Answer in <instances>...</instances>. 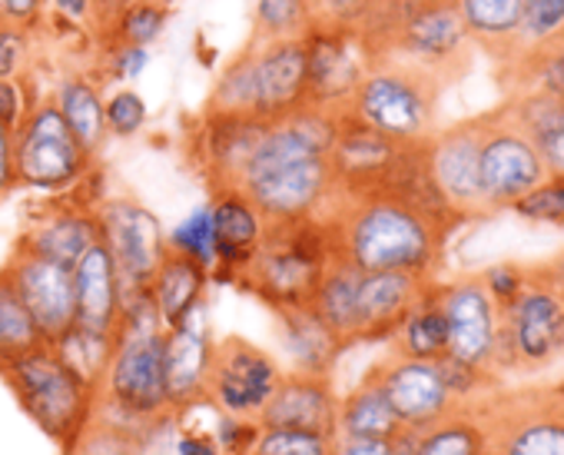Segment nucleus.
Segmentation results:
<instances>
[{
    "label": "nucleus",
    "mask_w": 564,
    "mask_h": 455,
    "mask_svg": "<svg viewBox=\"0 0 564 455\" xmlns=\"http://www.w3.org/2000/svg\"><path fill=\"white\" fill-rule=\"evenodd\" d=\"M336 257L359 273H412L438 280L452 226L392 193L343 196L329 209Z\"/></svg>",
    "instance_id": "f257e3e1"
},
{
    "label": "nucleus",
    "mask_w": 564,
    "mask_h": 455,
    "mask_svg": "<svg viewBox=\"0 0 564 455\" xmlns=\"http://www.w3.org/2000/svg\"><path fill=\"white\" fill-rule=\"evenodd\" d=\"M163 323L150 303V293L123 296V316L113 333L107 372L100 379L97 419L137 435H153L170 422L166 382H163Z\"/></svg>",
    "instance_id": "f03ea898"
},
{
    "label": "nucleus",
    "mask_w": 564,
    "mask_h": 455,
    "mask_svg": "<svg viewBox=\"0 0 564 455\" xmlns=\"http://www.w3.org/2000/svg\"><path fill=\"white\" fill-rule=\"evenodd\" d=\"M0 379L18 399L21 412L37 432L70 455L87 429L97 422L100 389L90 386L54 346L41 343L0 369Z\"/></svg>",
    "instance_id": "7ed1b4c3"
},
{
    "label": "nucleus",
    "mask_w": 564,
    "mask_h": 455,
    "mask_svg": "<svg viewBox=\"0 0 564 455\" xmlns=\"http://www.w3.org/2000/svg\"><path fill=\"white\" fill-rule=\"evenodd\" d=\"M336 260L339 257L329 219L275 223L265 230L246 273L236 280V290L256 296L272 313L310 306L319 280Z\"/></svg>",
    "instance_id": "20e7f679"
},
{
    "label": "nucleus",
    "mask_w": 564,
    "mask_h": 455,
    "mask_svg": "<svg viewBox=\"0 0 564 455\" xmlns=\"http://www.w3.org/2000/svg\"><path fill=\"white\" fill-rule=\"evenodd\" d=\"M564 359V286L547 263L528 267L521 293L498 310V372L538 376Z\"/></svg>",
    "instance_id": "39448f33"
},
{
    "label": "nucleus",
    "mask_w": 564,
    "mask_h": 455,
    "mask_svg": "<svg viewBox=\"0 0 564 455\" xmlns=\"http://www.w3.org/2000/svg\"><path fill=\"white\" fill-rule=\"evenodd\" d=\"M445 84L405 61H376L356 87L346 113L395 143H425L438 130Z\"/></svg>",
    "instance_id": "423d86ee"
},
{
    "label": "nucleus",
    "mask_w": 564,
    "mask_h": 455,
    "mask_svg": "<svg viewBox=\"0 0 564 455\" xmlns=\"http://www.w3.org/2000/svg\"><path fill=\"white\" fill-rule=\"evenodd\" d=\"M488 455H564V399L554 386L498 389L475 402Z\"/></svg>",
    "instance_id": "0eeeda50"
},
{
    "label": "nucleus",
    "mask_w": 564,
    "mask_h": 455,
    "mask_svg": "<svg viewBox=\"0 0 564 455\" xmlns=\"http://www.w3.org/2000/svg\"><path fill=\"white\" fill-rule=\"evenodd\" d=\"M14 166L18 186L44 196H67L97 166V160L77 143V137L44 94L14 130Z\"/></svg>",
    "instance_id": "6e6552de"
},
{
    "label": "nucleus",
    "mask_w": 564,
    "mask_h": 455,
    "mask_svg": "<svg viewBox=\"0 0 564 455\" xmlns=\"http://www.w3.org/2000/svg\"><path fill=\"white\" fill-rule=\"evenodd\" d=\"M481 117V147H478V176L481 199L488 216L511 209L524 193L547 180V170L528 140V133L511 117L508 104H498Z\"/></svg>",
    "instance_id": "1a4fd4ad"
},
{
    "label": "nucleus",
    "mask_w": 564,
    "mask_h": 455,
    "mask_svg": "<svg viewBox=\"0 0 564 455\" xmlns=\"http://www.w3.org/2000/svg\"><path fill=\"white\" fill-rule=\"evenodd\" d=\"M386 57L405 61L438 77L445 87L462 80L471 71V41L462 28L455 0H412Z\"/></svg>",
    "instance_id": "9d476101"
},
{
    "label": "nucleus",
    "mask_w": 564,
    "mask_h": 455,
    "mask_svg": "<svg viewBox=\"0 0 564 455\" xmlns=\"http://www.w3.org/2000/svg\"><path fill=\"white\" fill-rule=\"evenodd\" d=\"M239 189L259 206L269 226L300 223V219H326L336 206V176L329 156L272 163L242 173Z\"/></svg>",
    "instance_id": "9b49d317"
},
{
    "label": "nucleus",
    "mask_w": 564,
    "mask_h": 455,
    "mask_svg": "<svg viewBox=\"0 0 564 455\" xmlns=\"http://www.w3.org/2000/svg\"><path fill=\"white\" fill-rule=\"evenodd\" d=\"M97 223H100V243L110 253L123 296L143 293L163 263L166 250V230L160 216L140 203L137 196H107L97 206Z\"/></svg>",
    "instance_id": "f8f14e48"
},
{
    "label": "nucleus",
    "mask_w": 564,
    "mask_h": 455,
    "mask_svg": "<svg viewBox=\"0 0 564 455\" xmlns=\"http://www.w3.org/2000/svg\"><path fill=\"white\" fill-rule=\"evenodd\" d=\"M282 376L286 369H282L279 356L242 336H223L213 346L206 402L226 415L259 419Z\"/></svg>",
    "instance_id": "ddd939ff"
},
{
    "label": "nucleus",
    "mask_w": 564,
    "mask_h": 455,
    "mask_svg": "<svg viewBox=\"0 0 564 455\" xmlns=\"http://www.w3.org/2000/svg\"><path fill=\"white\" fill-rule=\"evenodd\" d=\"M303 44L310 67V104L333 113H346L356 87L376 64V54L356 28L326 18H316Z\"/></svg>",
    "instance_id": "4468645a"
},
{
    "label": "nucleus",
    "mask_w": 564,
    "mask_h": 455,
    "mask_svg": "<svg viewBox=\"0 0 564 455\" xmlns=\"http://www.w3.org/2000/svg\"><path fill=\"white\" fill-rule=\"evenodd\" d=\"M438 303L445 310L448 323V359L498 372V306L481 286L478 273L455 277L448 283H438Z\"/></svg>",
    "instance_id": "2eb2a0df"
},
{
    "label": "nucleus",
    "mask_w": 564,
    "mask_h": 455,
    "mask_svg": "<svg viewBox=\"0 0 564 455\" xmlns=\"http://www.w3.org/2000/svg\"><path fill=\"white\" fill-rule=\"evenodd\" d=\"M478 147H481V117L458 120L452 127L435 130L425 140V160L429 173L445 196V203L468 223L485 219V199H481V176H478Z\"/></svg>",
    "instance_id": "dca6fc26"
},
{
    "label": "nucleus",
    "mask_w": 564,
    "mask_h": 455,
    "mask_svg": "<svg viewBox=\"0 0 564 455\" xmlns=\"http://www.w3.org/2000/svg\"><path fill=\"white\" fill-rule=\"evenodd\" d=\"M369 372L376 376V382L386 392L395 419L409 432H422L432 422H438V419H445L448 412L458 409V399L448 392L438 362L405 359V356L389 353Z\"/></svg>",
    "instance_id": "f3484780"
},
{
    "label": "nucleus",
    "mask_w": 564,
    "mask_h": 455,
    "mask_svg": "<svg viewBox=\"0 0 564 455\" xmlns=\"http://www.w3.org/2000/svg\"><path fill=\"white\" fill-rule=\"evenodd\" d=\"M252 117L275 123L310 104V67L303 41H249Z\"/></svg>",
    "instance_id": "a211bd4d"
},
{
    "label": "nucleus",
    "mask_w": 564,
    "mask_h": 455,
    "mask_svg": "<svg viewBox=\"0 0 564 455\" xmlns=\"http://www.w3.org/2000/svg\"><path fill=\"white\" fill-rule=\"evenodd\" d=\"M41 343L54 346L74 323H77V300H74V277L67 267L31 257V253H18L11 250L8 263H4Z\"/></svg>",
    "instance_id": "6ab92c4d"
},
{
    "label": "nucleus",
    "mask_w": 564,
    "mask_h": 455,
    "mask_svg": "<svg viewBox=\"0 0 564 455\" xmlns=\"http://www.w3.org/2000/svg\"><path fill=\"white\" fill-rule=\"evenodd\" d=\"M100 243V223L97 209L70 199V196H54V203L37 206L14 240L18 253H31L61 267H74L90 247Z\"/></svg>",
    "instance_id": "aec40b11"
},
{
    "label": "nucleus",
    "mask_w": 564,
    "mask_h": 455,
    "mask_svg": "<svg viewBox=\"0 0 564 455\" xmlns=\"http://www.w3.org/2000/svg\"><path fill=\"white\" fill-rule=\"evenodd\" d=\"M206 206H209L213 243H216V267L209 277L213 283L236 286V280L252 263L269 223L239 186H213V196Z\"/></svg>",
    "instance_id": "412c9836"
},
{
    "label": "nucleus",
    "mask_w": 564,
    "mask_h": 455,
    "mask_svg": "<svg viewBox=\"0 0 564 455\" xmlns=\"http://www.w3.org/2000/svg\"><path fill=\"white\" fill-rule=\"evenodd\" d=\"M213 346H216V336L209 329L206 306L196 310L180 326L163 333V382H166L170 415L196 402H206Z\"/></svg>",
    "instance_id": "4be33fe9"
},
{
    "label": "nucleus",
    "mask_w": 564,
    "mask_h": 455,
    "mask_svg": "<svg viewBox=\"0 0 564 455\" xmlns=\"http://www.w3.org/2000/svg\"><path fill=\"white\" fill-rule=\"evenodd\" d=\"M405 143H395L372 130L369 123L356 120L352 113L339 117V133L329 150V166L336 176V193L343 196H362L382 189L389 170L395 166Z\"/></svg>",
    "instance_id": "5701e85b"
},
{
    "label": "nucleus",
    "mask_w": 564,
    "mask_h": 455,
    "mask_svg": "<svg viewBox=\"0 0 564 455\" xmlns=\"http://www.w3.org/2000/svg\"><path fill=\"white\" fill-rule=\"evenodd\" d=\"M269 123L256 117L209 113L203 110L193 130V153L203 166L209 186H239L242 170L249 166Z\"/></svg>",
    "instance_id": "b1692460"
},
{
    "label": "nucleus",
    "mask_w": 564,
    "mask_h": 455,
    "mask_svg": "<svg viewBox=\"0 0 564 455\" xmlns=\"http://www.w3.org/2000/svg\"><path fill=\"white\" fill-rule=\"evenodd\" d=\"M262 429H296L336 438L339 435V392L333 379L286 372L269 405L259 415Z\"/></svg>",
    "instance_id": "393cba45"
},
{
    "label": "nucleus",
    "mask_w": 564,
    "mask_h": 455,
    "mask_svg": "<svg viewBox=\"0 0 564 455\" xmlns=\"http://www.w3.org/2000/svg\"><path fill=\"white\" fill-rule=\"evenodd\" d=\"M275 343L286 359V372L300 376H323L333 379L339 359L349 353V343L336 336L313 306H293V310H275ZM279 359V362H282Z\"/></svg>",
    "instance_id": "a878e982"
},
{
    "label": "nucleus",
    "mask_w": 564,
    "mask_h": 455,
    "mask_svg": "<svg viewBox=\"0 0 564 455\" xmlns=\"http://www.w3.org/2000/svg\"><path fill=\"white\" fill-rule=\"evenodd\" d=\"M432 280L412 273H362L356 296V346L389 343Z\"/></svg>",
    "instance_id": "bb28decb"
},
{
    "label": "nucleus",
    "mask_w": 564,
    "mask_h": 455,
    "mask_svg": "<svg viewBox=\"0 0 564 455\" xmlns=\"http://www.w3.org/2000/svg\"><path fill=\"white\" fill-rule=\"evenodd\" d=\"M70 277H74V300H77V326L113 336L123 316V286L104 243L90 247L70 267Z\"/></svg>",
    "instance_id": "cd10ccee"
},
{
    "label": "nucleus",
    "mask_w": 564,
    "mask_h": 455,
    "mask_svg": "<svg viewBox=\"0 0 564 455\" xmlns=\"http://www.w3.org/2000/svg\"><path fill=\"white\" fill-rule=\"evenodd\" d=\"M47 97L57 107V113L64 117V123L70 127V133L77 137V143L97 160L110 140L107 120H104V97H107L104 80L87 67H74V71H64L54 77Z\"/></svg>",
    "instance_id": "c85d7f7f"
},
{
    "label": "nucleus",
    "mask_w": 564,
    "mask_h": 455,
    "mask_svg": "<svg viewBox=\"0 0 564 455\" xmlns=\"http://www.w3.org/2000/svg\"><path fill=\"white\" fill-rule=\"evenodd\" d=\"M209 283H213V277H209L206 267H199L189 257L166 253L163 263L156 267L150 286H147L150 303H153L156 319L163 323V329H173L183 319H189L196 310H203Z\"/></svg>",
    "instance_id": "c756f323"
},
{
    "label": "nucleus",
    "mask_w": 564,
    "mask_h": 455,
    "mask_svg": "<svg viewBox=\"0 0 564 455\" xmlns=\"http://www.w3.org/2000/svg\"><path fill=\"white\" fill-rule=\"evenodd\" d=\"M455 8L471 47H478L495 67L514 61L524 0H455Z\"/></svg>",
    "instance_id": "7c9ffc66"
},
{
    "label": "nucleus",
    "mask_w": 564,
    "mask_h": 455,
    "mask_svg": "<svg viewBox=\"0 0 564 455\" xmlns=\"http://www.w3.org/2000/svg\"><path fill=\"white\" fill-rule=\"evenodd\" d=\"M505 104L534 143L547 176H564V100L541 90H528L508 97Z\"/></svg>",
    "instance_id": "2f4dec72"
},
{
    "label": "nucleus",
    "mask_w": 564,
    "mask_h": 455,
    "mask_svg": "<svg viewBox=\"0 0 564 455\" xmlns=\"http://www.w3.org/2000/svg\"><path fill=\"white\" fill-rule=\"evenodd\" d=\"M389 346L395 356H405V359L438 362L448 356V323L438 303V280L425 286V293L415 300V306L409 310V316L402 319Z\"/></svg>",
    "instance_id": "473e14b6"
},
{
    "label": "nucleus",
    "mask_w": 564,
    "mask_h": 455,
    "mask_svg": "<svg viewBox=\"0 0 564 455\" xmlns=\"http://www.w3.org/2000/svg\"><path fill=\"white\" fill-rule=\"evenodd\" d=\"M399 432H402V422L395 419L372 372H366L346 396H339V435L392 442Z\"/></svg>",
    "instance_id": "72a5a7b5"
},
{
    "label": "nucleus",
    "mask_w": 564,
    "mask_h": 455,
    "mask_svg": "<svg viewBox=\"0 0 564 455\" xmlns=\"http://www.w3.org/2000/svg\"><path fill=\"white\" fill-rule=\"evenodd\" d=\"M359 280L362 273L356 267H349L346 260H336L326 277L319 280L310 306L316 310V316L336 333L343 336L349 346H356V296H359Z\"/></svg>",
    "instance_id": "f704fd0d"
},
{
    "label": "nucleus",
    "mask_w": 564,
    "mask_h": 455,
    "mask_svg": "<svg viewBox=\"0 0 564 455\" xmlns=\"http://www.w3.org/2000/svg\"><path fill=\"white\" fill-rule=\"evenodd\" d=\"M415 455H488V435L475 405H458L445 419L415 432Z\"/></svg>",
    "instance_id": "c9c22d12"
},
{
    "label": "nucleus",
    "mask_w": 564,
    "mask_h": 455,
    "mask_svg": "<svg viewBox=\"0 0 564 455\" xmlns=\"http://www.w3.org/2000/svg\"><path fill=\"white\" fill-rule=\"evenodd\" d=\"M316 24V11L306 0H256L249 41H303Z\"/></svg>",
    "instance_id": "e433bc0d"
},
{
    "label": "nucleus",
    "mask_w": 564,
    "mask_h": 455,
    "mask_svg": "<svg viewBox=\"0 0 564 455\" xmlns=\"http://www.w3.org/2000/svg\"><path fill=\"white\" fill-rule=\"evenodd\" d=\"M209 113H232V117H252V51L249 44L232 54L223 71L213 80V90L206 97Z\"/></svg>",
    "instance_id": "4c0bfd02"
},
{
    "label": "nucleus",
    "mask_w": 564,
    "mask_h": 455,
    "mask_svg": "<svg viewBox=\"0 0 564 455\" xmlns=\"http://www.w3.org/2000/svg\"><path fill=\"white\" fill-rule=\"evenodd\" d=\"M34 346H41V336H37L21 296L14 290L8 270L0 267V369Z\"/></svg>",
    "instance_id": "58836bf2"
},
{
    "label": "nucleus",
    "mask_w": 564,
    "mask_h": 455,
    "mask_svg": "<svg viewBox=\"0 0 564 455\" xmlns=\"http://www.w3.org/2000/svg\"><path fill=\"white\" fill-rule=\"evenodd\" d=\"M170 18H173V8L160 4V0H137L130 4L117 24L110 28V34L94 44V47H104V44H130V47H153L156 41H163L166 28H170Z\"/></svg>",
    "instance_id": "ea45409f"
},
{
    "label": "nucleus",
    "mask_w": 564,
    "mask_h": 455,
    "mask_svg": "<svg viewBox=\"0 0 564 455\" xmlns=\"http://www.w3.org/2000/svg\"><path fill=\"white\" fill-rule=\"evenodd\" d=\"M54 349L90 382L100 389V379L107 372V362H110V349H113V336L107 333H97V329H87V326H70L57 343Z\"/></svg>",
    "instance_id": "a19ab883"
},
{
    "label": "nucleus",
    "mask_w": 564,
    "mask_h": 455,
    "mask_svg": "<svg viewBox=\"0 0 564 455\" xmlns=\"http://www.w3.org/2000/svg\"><path fill=\"white\" fill-rule=\"evenodd\" d=\"M166 250L196 260L199 267H206L213 273L216 267V243H213V219H209V206H196L189 209L173 230H166Z\"/></svg>",
    "instance_id": "79ce46f5"
},
{
    "label": "nucleus",
    "mask_w": 564,
    "mask_h": 455,
    "mask_svg": "<svg viewBox=\"0 0 564 455\" xmlns=\"http://www.w3.org/2000/svg\"><path fill=\"white\" fill-rule=\"evenodd\" d=\"M557 37H564V0H524L514 61L521 54H531V51L557 41Z\"/></svg>",
    "instance_id": "37998d69"
},
{
    "label": "nucleus",
    "mask_w": 564,
    "mask_h": 455,
    "mask_svg": "<svg viewBox=\"0 0 564 455\" xmlns=\"http://www.w3.org/2000/svg\"><path fill=\"white\" fill-rule=\"evenodd\" d=\"M104 120H107V137L133 140L150 123V104L137 87H117L113 94L104 97Z\"/></svg>",
    "instance_id": "c03bdc74"
},
{
    "label": "nucleus",
    "mask_w": 564,
    "mask_h": 455,
    "mask_svg": "<svg viewBox=\"0 0 564 455\" xmlns=\"http://www.w3.org/2000/svg\"><path fill=\"white\" fill-rule=\"evenodd\" d=\"M153 64V47H130V44H104L97 47L94 74L107 84H137Z\"/></svg>",
    "instance_id": "a18cd8bd"
},
{
    "label": "nucleus",
    "mask_w": 564,
    "mask_h": 455,
    "mask_svg": "<svg viewBox=\"0 0 564 455\" xmlns=\"http://www.w3.org/2000/svg\"><path fill=\"white\" fill-rule=\"evenodd\" d=\"M147 442L150 435H137V432H127L97 419L70 455H143Z\"/></svg>",
    "instance_id": "49530a36"
},
{
    "label": "nucleus",
    "mask_w": 564,
    "mask_h": 455,
    "mask_svg": "<svg viewBox=\"0 0 564 455\" xmlns=\"http://www.w3.org/2000/svg\"><path fill=\"white\" fill-rule=\"evenodd\" d=\"M41 34L24 31L18 24H0V80H14L31 74L37 57Z\"/></svg>",
    "instance_id": "de8ad7c7"
},
{
    "label": "nucleus",
    "mask_w": 564,
    "mask_h": 455,
    "mask_svg": "<svg viewBox=\"0 0 564 455\" xmlns=\"http://www.w3.org/2000/svg\"><path fill=\"white\" fill-rule=\"evenodd\" d=\"M252 455H333V438L296 429H262Z\"/></svg>",
    "instance_id": "09e8293b"
},
{
    "label": "nucleus",
    "mask_w": 564,
    "mask_h": 455,
    "mask_svg": "<svg viewBox=\"0 0 564 455\" xmlns=\"http://www.w3.org/2000/svg\"><path fill=\"white\" fill-rule=\"evenodd\" d=\"M511 209L521 219H531V223L564 226V176H547L541 186H534L531 193H524Z\"/></svg>",
    "instance_id": "8fccbe9b"
},
{
    "label": "nucleus",
    "mask_w": 564,
    "mask_h": 455,
    "mask_svg": "<svg viewBox=\"0 0 564 455\" xmlns=\"http://www.w3.org/2000/svg\"><path fill=\"white\" fill-rule=\"evenodd\" d=\"M259 419H242V415H226L213 409V438L223 455H252L259 442Z\"/></svg>",
    "instance_id": "3c124183"
},
{
    "label": "nucleus",
    "mask_w": 564,
    "mask_h": 455,
    "mask_svg": "<svg viewBox=\"0 0 564 455\" xmlns=\"http://www.w3.org/2000/svg\"><path fill=\"white\" fill-rule=\"evenodd\" d=\"M90 21H94V0H47V24L44 34H74V37H90Z\"/></svg>",
    "instance_id": "603ef678"
},
{
    "label": "nucleus",
    "mask_w": 564,
    "mask_h": 455,
    "mask_svg": "<svg viewBox=\"0 0 564 455\" xmlns=\"http://www.w3.org/2000/svg\"><path fill=\"white\" fill-rule=\"evenodd\" d=\"M44 94L34 90V74L14 77V80H0V123L18 130L21 120L31 113V107L41 100Z\"/></svg>",
    "instance_id": "864d4df0"
},
{
    "label": "nucleus",
    "mask_w": 564,
    "mask_h": 455,
    "mask_svg": "<svg viewBox=\"0 0 564 455\" xmlns=\"http://www.w3.org/2000/svg\"><path fill=\"white\" fill-rule=\"evenodd\" d=\"M478 277H481V286L488 290V296L495 300V306L505 310L521 293L524 277H528V267H521V263H491Z\"/></svg>",
    "instance_id": "5fc2aeb1"
},
{
    "label": "nucleus",
    "mask_w": 564,
    "mask_h": 455,
    "mask_svg": "<svg viewBox=\"0 0 564 455\" xmlns=\"http://www.w3.org/2000/svg\"><path fill=\"white\" fill-rule=\"evenodd\" d=\"M173 455H223L216 438H213V415H209V425H183L173 419Z\"/></svg>",
    "instance_id": "6e6d98bb"
},
{
    "label": "nucleus",
    "mask_w": 564,
    "mask_h": 455,
    "mask_svg": "<svg viewBox=\"0 0 564 455\" xmlns=\"http://www.w3.org/2000/svg\"><path fill=\"white\" fill-rule=\"evenodd\" d=\"M0 24H18L24 31L44 34L47 0H0Z\"/></svg>",
    "instance_id": "4d7b16f0"
},
{
    "label": "nucleus",
    "mask_w": 564,
    "mask_h": 455,
    "mask_svg": "<svg viewBox=\"0 0 564 455\" xmlns=\"http://www.w3.org/2000/svg\"><path fill=\"white\" fill-rule=\"evenodd\" d=\"M130 4H137V0H94L90 41H94V44H100V41L110 34V28L117 24V18H120Z\"/></svg>",
    "instance_id": "13d9d810"
},
{
    "label": "nucleus",
    "mask_w": 564,
    "mask_h": 455,
    "mask_svg": "<svg viewBox=\"0 0 564 455\" xmlns=\"http://www.w3.org/2000/svg\"><path fill=\"white\" fill-rule=\"evenodd\" d=\"M18 189V166H14V130L0 123V199H8Z\"/></svg>",
    "instance_id": "bf43d9fd"
},
{
    "label": "nucleus",
    "mask_w": 564,
    "mask_h": 455,
    "mask_svg": "<svg viewBox=\"0 0 564 455\" xmlns=\"http://www.w3.org/2000/svg\"><path fill=\"white\" fill-rule=\"evenodd\" d=\"M333 455H389V442L336 435V438H333Z\"/></svg>",
    "instance_id": "052dcab7"
},
{
    "label": "nucleus",
    "mask_w": 564,
    "mask_h": 455,
    "mask_svg": "<svg viewBox=\"0 0 564 455\" xmlns=\"http://www.w3.org/2000/svg\"><path fill=\"white\" fill-rule=\"evenodd\" d=\"M389 455H415V432L402 429V432L389 442Z\"/></svg>",
    "instance_id": "680f3d73"
},
{
    "label": "nucleus",
    "mask_w": 564,
    "mask_h": 455,
    "mask_svg": "<svg viewBox=\"0 0 564 455\" xmlns=\"http://www.w3.org/2000/svg\"><path fill=\"white\" fill-rule=\"evenodd\" d=\"M547 270H551V277L564 286V253H561V257H554V260H547Z\"/></svg>",
    "instance_id": "e2e57ef3"
},
{
    "label": "nucleus",
    "mask_w": 564,
    "mask_h": 455,
    "mask_svg": "<svg viewBox=\"0 0 564 455\" xmlns=\"http://www.w3.org/2000/svg\"><path fill=\"white\" fill-rule=\"evenodd\" d=\"M306 4H310V8L316 11V18H319V14L326 11V4H329V0H306Z\"/></svg>",
    "instance_id": "0e129e2a"
},
{
    "label": "nucleus",
    "mask_w": 564,
    "mask_h": 455,
    "mask_svg": "<svg viewBox=\"0 0 564 455\" xmlns=\"http://www.w3.org/2000/svg\"><path fill=\"white\" fill-rule=\"evenodd\" d=\"M160 4H166V8H176V4H180V0H160Z\"/></svg>",
    "instance_id": "69168bd1"
},
{
    "label": "nucleus",
    "mask_w": 564,
    "mask_h": 455,
    "mask_svg": "<svg viewBox=\"0 0 564 455\" xmlns=\"http://www.w3.org/2000/svg\"><path fill=\"white\" fill-rule=\"evenodd\" d=\"M554 389H557V396H561V399H564V379H561V382H557V386H554Z\"/></svg>",
    "instance_id": "338daca9"
}]
</instances>
